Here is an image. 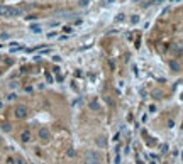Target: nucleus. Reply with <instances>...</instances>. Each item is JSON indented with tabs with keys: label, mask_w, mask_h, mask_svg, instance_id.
Here are the masks:
<instances>
[{
	"label": "nucleus",
	"mask_w": 183,
	"mask_h": 164,
	"mask_svg": "<svg viewBox=\"0 0 183 164\" xmlns=\"http://www.w3.org/2000/svg\"><path fill=\"white\" fill-rule=\"evenodd\" d=\"M14 115H15V118H26L27 115H29V108H27V105H24V103H19L15 110H14Z\"/></svg>",
	"instance_id": "1"
},
{
	"label": "nucleus",
	"mask_w": 183,
	"mask_h": 164,
	"mask_svg": "<svg viewBox=\"0 0 183 164\" xmlns=\"http://www.w3.org/2000/svg\"><path fill=\"white\" fill-rule=\"evenodd\" d=\"M87 164H102V156L97 151H90L87 154Z\"/></svg>",
	"instance_id": "2"
},
{
	"label": "nucleus",
	"mask_w": 183,
	"mask_h": 164,
	"mask_svg": "<svg viewBox=\"0 0 183 164\" xmlns=\"http://www.w3.org/2000/svg\"><path fill=\"white\" fill-rule=\"evenodd\" d=\"M37 137H39L42 142L49 141V137H51V132H49V129H48V127H41V129H39V132H37Z\"/></svg>",
	"instance_id": "3"
},
{
	"label": "nucleus",
	"mask_w": 183,
	"mask_h": 164,
	"mask_svg": "<svg viewBox=\"0 0 183 164\" xmlns=\"http://www.w3.org/2000/svg\"><path fill=\"white\" fill-rule=\"evenodd\" d=\"M22 15V10L17 7H7V12H5V17H19Z\"/></svg>",
	"instance_id": "4"
},
{
	"label": "nucleus",
	"mask_w": 183,
	"mask_h": 164,
	"mask_svg": "<svg viewBox=\"0 0 183 164\" xmlns=\"http://www.w3.org/2000/svg\"><path fill=\"white\" fill-rule=\"evenodd\" d=\"M95 144H97V147H100V149H105L107 147V137L105 135H98L95 139Z\"/></svg>",
	"instance_id": "5"
},
{
	"label": "nucleus",
	"mask_w": 183,
	"mask_h": 164,
	"mask_svg": "<svg viewBox=\"0 0 183 164\" xmlns=\"http://www.w3.org/2000/svg\"><path fill=\"white\" fill-rule=\"evenodd\" d=\"M31 139H32V134H31V130H22L20 132V141L22 142H31Z\"/></svg>",
	"instance_id": "6"
},
{
	"label": "nucleus",
	"mask_w": 183,
	"mask_h": 164,
	"mask_svg": "<svg viewBox=\"0 0 183 164\" xmlns=\"http://www.w3.org/2000/svg\"><path fill=\"white\" fill-rule=\"evenodd\" d=\"M88 108H90L92 112H102V105L98 103V100H90Z\"/></svg>",
	"instance_id": "7"
},
{
	"label": "nucleus",
	"mask_w": 183,
	"mask_h": 164,
	"mask_svg": "<svg viewBox=\"0 0 183 164\" xmlns=\"http://www.w3.org/2000/svg\"><path fill=\"white\" fill-rule=\"evenodd\" d=\"M171 53H173L175 56H180L183 53V48L180 46V44H173V46H171Z\"/></svg>",
	"instance_id": "8"
},
{
	"label": "nucleus",
	"mask_w": 183,
	"mask_h": 164,
	"mask_svg": "<svg viewBox=\"0 0 183 164\" xmlns=\"http://www.w3.org/2000/svg\"><path fill=\"white\" fill-rule=\"evenodd\" d=\"M170 68H171V71H180V63L175 61V59H171L170 61Z\"/></svg>",
	"instance_id": "9"
},
{
	"label": "nucleus",
	"mask_w": 183,
	"mask_h": 164,
	"mask_svg": "<svg viewBox=\"0 0 183 164\" xmlns=\"http://www.w3.org/2000/svg\"><path fill=\"white\" fill-rule=\"evenodd\" d=\"M42 29H41V25H31V32H34V34H39Z\"/></svg>",
	"instance_id": "10"
},
{
	"label": "nucleus",
	"mask_w": 183,
	"mask_h": 164,
	"mask_svg": "<svg viewBox=\"0 0 183 164\" xmlns=\"http://www.w3.org/2000/svg\"><path fill=\"white\" fill-rule=\"evenodd\" d=\"M15 164H27V161L22 156H15Z\"/></svg>",
	"instance_id": "11"
},
{
	"label": "nucleus",
	"mask_w": 183,
	"mask_h": 164,
	"mask_svg": "<svg viewBox=\"0 0 183 164\" xmlns=\"http://www.w3.org/2000/svg\"><path fill=\"white\" fill-rule=\"evenodd\" d=\"M10 124L9 122H5V124H2V130H5V132H10Z\"/></svg>",
	"instance_id": "12"
},
{
	"label": "nucleus",
	"mask_w": 183,
	"mask_h": 164,
	"mask_svg": "<svg viewBox=\"0 0 183 164\" xmlns=\"http://www.w3.org/2000/svg\"><path fill=\"white\" fill-rule=\"evenodd\" d=\"M7 39H10V34H7V32H2L0 34V41H7Z\"/></svg>",
	"instance_id": "13"
},
{
	"label": "nucleus",
	"mask_w": 183,
	"mask_h": 164,
	"mask_svg": "<svg viewBox=\"0 0 183 164\" xmlns=\"http://www.w3.org/2000/svg\"><path fill=\"white\" fill-rule=\"evenodd\" d=\"M153 96H154V98H156V100H159V98H161V96H163V93H161V91H153Z\"/></svg>",
	"instance_id": "14"
},
{
	"label": "nucleus",
	"mask_w": 183,
	"mask_h": 164,
	"mask_svg": "<svg viewBox=\"0 0 183 164\" xmlns=\"http://www.w3.org/2000/svg\"><path fill=\"white\" fill-rule=\"evenodd\" d=\"M22 49H24V46H12V48H10V51H12V53H15V51H22Z\"/></svg>",
	"instance_id": "15"
},
{
	"label": "nucleus",
	"mask_w": 183,
	"mask_h": 164,
	"mask_svg": "<svg viewBox=\"0 0 183 164\" xmlns=\"http://www.w3.org/2000/svg\"><path fill=\"white\" fill-rule=\"evenodd\" d=\"M124 19H126V15H124V14H119V15L115 17V22H122Z\"/></svg>",
	"instance_id": "16"
},
{
	"label": "nucleus",
	"mask_w": 183,
	"mask_h": 164,
	"mask_svg": "<svg viewBox=\"0 0 183 164\" xmlns=\"http://www.w3.org/2000/svg\"><path fill=\"white\" fill-rule=\"evenodd\" d=\"M131 22H132V24H137V22H139V15H132Z\"/></svg>",
	"instance_id": "17"
},
{
	"label": "nucleus",
	"mask_w": 183,
	"mask_h": 164,
	"mask_svg": "<svg viewBox=\"0 0 183 164\" xmlns=\"http://www.w3.org/2000/svg\"><path fill=\"white\" fill-rule=\"evenodd\" d=\"M66 156H68V157H73V156H75V149H68Z\"/></svg>",
	"instance_id": "18"
},
{
	"label": "nucleus",
	"mask_w": 183,
	"mask_h": 164,
	"mask_svg": "<svg viewBox=\"0 0 183 164\" xmlns=\"http://www.w3.org/2000/svg\"><path fill=\"white\" fill-rule=\"evenodd\" d=\"M5 12H7V7L0 5V15H5Z\"/></svg>",
	"instance_id": "19"
},
{
	"label": "nucleus",
	"mask_w": 183,
	"mask_h": 164,
	"mask_svg": "<svg viewBox=\"0 0 183 164\" xmlns=\"http://www.w3.org/2000/svg\"><path fill=\"white\" fill-rule=\"evenodd\" d=\"M63 31H65L66 34H70V32H73V29H71V27H68V25H66V27H63Z\"/></svg>",
	"instance_id": "20"
},
{
	"label": "nucleus",
	"mask_w": 183,
	"mask_h": 164,
	"mask_svg": "<svg viewBox=\"0 0 183 164\" xmlns=\"http://www.w3.org/2000/svg\"><path fill=\"white\" fill-rule=\"evenodd\" d=\"M15 98H17V96H15V93H10V95L7 96V100H10V102H12V100H15Z\"/></svg>",
	"instance_id": "21"
},
{
	"label": "nucleus",
	"mask_w": 183,
	"mask_h": 164,
	"mask_svg": "<svg viewBox=\"0 0 183 164\" xmlns=\"http://www.w3.org/2000/svg\"><path fill=\"white\" fill-rule=\"evenodd\" d=\"M46 80H48V83H53V76L49 73H46Z\"/></svg>",
	"instance_id": "22"
},
{
	"label": "nucleus",
	"mask_w": 183,
	"mask_h": 164,
	"mask_svg": "<svg viewBox=\"0 0 183 164\" xmlns=\"http://www.w3.org/2000/svg\"><path fill=\"white\" fill-rule=\"evenodd\" d=\"M7 164H15V157H9V159H7Z\"/></svg>",
	"instance_id": "23"
},
{
	"label": "nucleus",
	"mask_w": 183,
	"mask_h": 164,
	"mask_svg": "<svg viewBox=\"0 0 183 164\" xmlns=\"http://www.w3.org/2000/svg\"><path fill=\"white\" fill-rule=\"evenodd\" d=\"M80 5H81V7H85V5H88V0H80Z\"/></svg>",
	"instance_id": "24"
},
{
	"label": "nucleus",
	"mask_w": 183,
	"mask_h": 164,
	"mask_svg": "<svg viewBox=\"0 0 183 164\" xmlns=\"http://www.w3.org/2000/svg\"><path fill=\"white\" fill-rule=\"evenodd\" d=\"M166 151H168V146H166V144H163V146H161V152H166Z\"/></svg>",
	"instance_id": "25"
},
{
	"label": "nucleus",
	"mask_w": 183,
	"mask_h": 164,
	"mask_svg": "<svg viewBox=\"0 0 183 164\" xmlns=\"http://www.w3.org/2000/svg\"><path fill=\"white\" fill-rule=\"evenodd\" d=\"M17 85H19L17 81H12V83H10V88H15V86H17Z\"/></svg>",
	"instance_id": "26"
},
{
	"label": "nucleus",
	"mask_w": 183,
	"mask_h": 164,
	"mask_svg": "<svg viewBox=\"0 0 183 164\" xmlns=\"http://www.w3.org/2000/svg\"><path fill=\"white\" fill-rule=\"evenodd\" d=\"M163 0H151V3H161Z\"/></svg>",
	"instance_id": "27"
},
{
	"label": "nucleus",
	"mask_w": 183,
	"mask_h": 164,
	"mask_svg": "<svg viewBox=\"0 0 183 164\" xmlns=\"http://www.w3.org/2000/svg\"><path fill=\"white\" fill-rule=\"evenodd\" d=\"M3 108V103H2V102H0V110Z\"/></svg>",
	"instance_id": "28"
},
{
	"label": "nucleus",
	"mask_w": 183,
	"mask_h": 164,
	"mask_svg": "<svg viewBox=\"0 0 183 164\" xmlns=\"http://www.w3.org/2000/svg\"><path fill=\"white\" fill-rule=\"evenodd\" d=\"M171 2H178V0H171Z\"/></svg>",
	"instance_id": "29"
},
{
	"label": "nucleus",
	"mask_w": 183,
	"mask_h": 164,
	"mask_svg": "<svg viewBox=\"0 0 183 164\" xmlns=\"http://www.w3.org/2000/svg\"><path fill=\"white\" fill-rule=\"evenodd\" d=\"M182 100H183V93H182Z\"/></svg>",
	"instance_id": "30"
}]
</instances>
